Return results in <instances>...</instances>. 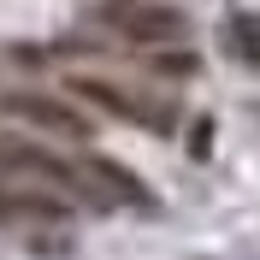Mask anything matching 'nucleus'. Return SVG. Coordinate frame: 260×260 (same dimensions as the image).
I'll list each match as a JSON object with an SVG mask.
<instances>
[{
	"instance_id": "1",
	"label": "nucleus",
	"mask_w": 260,
	"mask_h": 260,
	"mask_svg": "<svg viewBox=\"0 0 260 260\" xmlns=\"http://www.w3.org/2000/svg\"><path fill=\"white\" fill-rule=\"evenodd\" d=\"M77 172L65 160H53L48 148H30V142H12L0 136V189L6 195H36V201H71L77 195Z\"/></svg>"
},
{
	"instance_id": "2",
	"label": "nucleus",
	"mask_w": 260,
	"mask_h": 260,
	"mask_svg": "<svg viewBox=\"0 0 260 260\" xmlns=\"http://www.w3.org/2000/svg\"><path fill=\"white\" fill-rule=\"evenodd\" d=\"M12 113L24 118V124L48 130V136H65V142H83V136H89V124H83L65 101H48V95H12Z\"/></svg>"
},
{
	"instance_id": "3",
	"label": "nucleus",
	"mask_w": 260,
	"mask_h": 260,
	"mask_svg": "<svg viewBox=\"0 0 260 260\" xmlns=\"http://www.w3.org/2000/svg\"><path fill=\"white\" fill-rule=\"evenodd\" d=\"M71 95L95 101L101 113H118V118H136V124H166L160 113H148V107H136V95H124L118 83H101V77H71Z\"/></svg>"
},
{
	"instance_id": "4",
	"label": "nucleus",
	"mask_w": 260,
	"mask_h": 260,
	"mask_svg": "<svg viewBox=\"0 0 260 260\" xmlns=\"http://www.w3.org/2000/svg\"><path fill=\"white\" fill-rule=\"evenodd\" d=\"M118 24H124V36H136V42H178L183 36V12H172V6H130Z\"/></svg>"
},
{
	"instance_id": "5",
	"label": "nucleus",
	"mask_w": 260,
	"mask_h": 260,
	"mask_svg": "<svg viewBox=\"0 0 260 260\" xmlns=\"http://www.w3.org/2000/svg\"><path fill=\"white\" fill-rule=\"evenodd\" d=\"M83 178H89V183H101V189H113L118 201H136V207L148 201L142 178H130L124 166H113V160H89V166H83Z\"/></svg>"
},
{
	"instance_id": "6",
	"label": "nucleus",
	"mask_w": 260,
	"mask_h": 260,
	"mask_svg": "<svg viewBox=\"0 0 260 260\" xmlns=\"http://www.w3.org/2000/svg\"><path fill=\"white\" fill-rule=\"evenodd\" d=\"M231 36H237L243 59H260V18H231Z\"/></svg>"
}]
</instances>
